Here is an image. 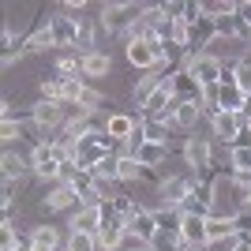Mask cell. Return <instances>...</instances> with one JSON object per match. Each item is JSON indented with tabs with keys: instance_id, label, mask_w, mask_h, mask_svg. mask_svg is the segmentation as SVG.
Listing matches in <instances>:
<instances>
[{
	"instance_id": "14",
	"label": "cell",
	"mask_w": 251,
	"mask_h": 251,
	"mask_svg": "<svg viewBox=\"0 0 251 251\" xmlns=\"http://www.w3.org/2000/svg\"><path fill=\"white\" fill-rule=\"evenodd\" d=\"M180 210H184V214H202V218L210 214V180L206 176H199V184L191 188V195L184 199Z\"/></svg>"
},
{
	"instance_id": "3",
	"label": "cell",
	"mask_w": 251,
	"mask_h": 251,
	"mask_svg": "<svg viewBox=\"0 0 251 251\" xmlns=\"http://www.w3.org/2000/svg\"><path fill=\"white\" fill-rule=\"evenodd\" d=\"M83 202H79V191H75V184H52L49 191H45V199L38 202V210L42 214H72V210H79Z\"/></svg>"
},
{
	"instance_id": "4",
	"label": "cell",
	"mask_w": 251,
	"mask_h": 251,
	"mask_svg": "<svg viewBox=\"0 0 251 251\" xmlns=\"http://www.w3.org/2000/svg\"><path fill=\"white\" fill-rule=\"evenodd\" d=\"M139 124H143V113H139V109H116L113 116H105V135L120 147V143H127V139L139 131Z\"/></svg>"
},
{
	"instance_id": "1",
	"label": "cell",
	"mask_w": 251,
	"mask_h": 251,
	"mask_svg": "<svg viewBox=\"0 0 251 251\" xmlns=\"http://www.w3.org/2000/svg\"><path fill=\"white\" fill-rule=\"evenodd\" d=\"M195 184H199V176H195L191 169L165 176L161 184H157V191H154V210H157V206H184V199L191 195V188H195Z\"/></svg>"
},
{
	"instance_id": "20",
	"label": "cell",
	"mask_w": 251,
	"mask_h": 251,
	"mask_svg": "<svg viewBox=\"0 0 251 251\" xmlns=\"http://www.w3.org/2000/svg\"><path fill=\"white\" fill-rule=\"evenodd\" d=\"M248 98L236 90V86H221V113H244Z\"/></svg>"
},
{
	"instance_id": "15",
	"label": "cell",
	"mask_w": 251,
	"mask_h": 251,
	"mask_svg": "<svg viewBox=\"0 0 251 251\" xmlns=\"http://www.w3.org/2000/svg\"><path fill=\"white\" fill-rule=\"evenodd\" d=\"M52 72H56V75H68V79L83 75V52H79V49L56 52V56H52Z\"/></svg>"
},
{
	"instance_id": "6",
	"label": "cell",
	"mask_w": 251,
	"mask_h": 251,
	"mask_svg": "<svg viewBox=\"0 0 251 251\" xmlns=\"http://www.w3.org/2000/svg\"><path fill=\"white\" fill-rule=\"evenodd\" d=\"M0 176H4V180H15V184H26V180H34L30 150H19V147L4 150V154H0Z\"/></svg>"
},
{
	"instance_id": "18",
	"label": "cell",
	"mask_w": 251,
	"mask_h": 251,
	"mask_svg": "<svg viewBox=\"0 0 251 251\" xmlns=\"http://www.w3.org/2000/svg\"><path fill=\"white\" fill-rule=\"evenodd\" d=\"M150 251H191V248L180 240V232H165V229H157V236L150 240Z\"/></svg>"
},
{
	"instance_id": "16",
	"label": "cell",
	"mask_w": 251,
	"mask_h": 251,
	"mask_svg": "<svg viewBox=\"0 0 251 251\" xmlns=\"http://www.w3.org/2000/svg\"><path fill=\"white\" fill-rule=\"evenodd\" d=\"M127 229L139 232L143 240H154V236H157V218H154V210H147V206L135 210V214L127 218Z\"/></svg>"
},
{
	"instance_id": "2",
	"label": "cell",
	"mask_w": 251,
	"mask_h": 251,
	"mask_svg": "<svg viewBox=\"0 0 251 251\" xmlns=\"http://www.w3.org/2000/svg\"><path fill=\"white\" fill-rule=\"evenodd\" d=\"M45 23H49V34H52V45H56V52H64V49H79L83 19H72V15H64V11L56 8L52 15H45Z\"/></svg>"
},
{
	"instance_id": "22",
	"label": "cell",
	"mask_w": 251,
	"mask_h": 251,
	"mask_svg": "<svg viewBox=\"0 0 251 251\" xmlns=\"http://www.w3.org/2000/svg\"><path fill=\"white\" fill-rule=\"evenodd\" d=\"M116 251H150V240H143L139 232L127 229L124 236H120V244H116Z\"/></svg>"
},
{
	"instance_id": "8",
	"label": "cell",
	"mask_w": 251,
	"mask_h": 251,
	"mask_svg": "<svg viewBox=\"0 0 251 251\" xmlns=\"http://www.w3.org/2000/svg\"><path fill=\"white\" fill-rule=\"evenodd\" d=\"M64 240H68V229H60V225H49V221H34L30 232H26V244H30V248L64 251Z\"/></svg>"
},
{
	"instance_id": "25",
	"label": "cell",
	"mask_w": 251,
	"mask_h": 251,
	"mask_svg": "<svg viewBox=\"0 0 251 251\" xmlns=\"http://www.w3.org/2000/svg\"><path fill=\"white\" fill-rule=\"evenodd\" d=\"M244 120L251 124V98H248V105H244Z\"/></svg>"
},
{
	"instance_id": "21",
	"label": "cell",
	"mask_w": 251,
	"mask_h": 251,
	"mask_svg": "<svg viewBox=\"0 0 251 251\" xmlns=\"http://www.w3.org/2000/svg\"><path fill=\"white\" fill-rule=\"evenodd\" d=\"M229 173H251V147H229Z\"/></svg>"
},
{
	"instance_id": "12",
	"label": "cell",
	"mask_w": 251,
	"mask_h": 251,
	"mask_svg": "<svg viewBox=\"0 0 251 251\" xmlns=\"http://www.w3.org/2000/svg\"><path fill=\"white\" fill-rule=\"evenodd\" d=\"M161 79H165V75L157 72H143V75H135V83H131V94H127V101L135 105V109H143V105L150 101V94H154L157 86H161Z\"/></svg>"
},
{
	"instance_id": "13",
	"label": "cell",
	"mask_w": 251,
	"mask_h": 251,
	"mask_svg": "<svg viewBox=\"0 0 251 251\" xmlns=\"http://www.w3.org/2000/svg\"><path fill=\"white\" fill-rule=\"evenodd\" d=\"M143 135H147V143L173 147L176 131H173V120H169V116H147V120H143Z\"/></svg>"
},
{
	"instance_id": "9",
	"label": "cell",
	"mask_w": 251,
	"mask_h": 251,
	"mask_svg": "<svg viewBox=\"0 0 251 251\" xmlns=\"http://www.w3.org/2000/svg\"><path fill=\"white\" fill-rule=\"evenodd\" d=\"M83 79L90 86H101L113 79V52H83Z\"/></svg>"
},
{
	"instance_id": "17",
	"label": "cell",
	"mask_w": 251,
	"mask_h": 251,
	"mask_svg": "<svg viewBox=\"0 0 251 251\" xmlns=\"http://www.w3.org/2000/svg\"><path fill=\"white\" fill-rule=\"evenodd\" d=\"M206 232H210V240H218V236H236V232H240V218L206 214Z\"/></svg>"
},
{
	"instance_id": "19",
	"label": "cell",
	"mask_w": 251,
	"mask_h": 251,
	"mask_svg": "<svg viewBox=\"0 0 251 251\" xmlns=\"http://www.w3.org/2000/svg\"><path fill=\"white\" fill-rule=\"evenodd\" d=\"M64 251H101V248H98V236H94V232H72V229H68Z\"/></svg>"
},
{
	"instance_id": "26",
	"label": "cell",
	"mask_w": 251,
	"mask_h": 251,
	"mask_svg": "<svg viewBox=\"0 0 251 251\" xmlns=\"http://www.w3.org/2000/svg\"><path fill=\"white\" fill-rule=\"evenodd\" d=\"M248 240H251V232H248Z\"/></svg>"
},
{
	"instance_id": "24",
	"label": "cell",
	"mask_w": 251,
	"mask_h": 251,
	"mask_svg": "<svg viewBox=\"0 0 251 251\" xmlns=\"http://www.w3.org/2000/svg\"><path fill=\"white\" fill-rule=\"evenodd\" d=\"M236 90H240L244 98H251V56L236 68Z\"/></svg>"
},
{
	"instance_id": "5",
	"label": "cell",
	"mask_w": 251,
	"mask_h": 251,
	"mask_svg": "<svg viewBox=\"0 0 251 251\" xmlns=\"http://www.w3.org/2000/svg\"><path fill=\"white\" fill-rule=\"evenodd\" d=\"M180 72H188L195 83L206 90V86H221V60H214L210 52H199V56H188Z\"/></svg>"
},
{
	"instance_id": "7",
	"label": "cell",
	"mask_w": 251,
	"mask_h": 251,
	"mask_svg": "<svg viewBox=\"0 0 251 251\" xmlns=\"http://www.w3.org/2000/svg\"><path fill=\"white\" fill-rule=\"evenodd\" d=\"M244 113H218L214 120H210V139L218 143V147H232L236 139H240V131H244Z\"/></svg>"
},
{
	"instance_id": "10",
	"label": "cell",
	"mask_w": 251,
	"mask_h": 251,
	"mask_svg": "<svg viewBox=\"0 0 251 251\" xmlns=\"http://www.w3.org/2000/svg\"><path fill=\"white\" fill-rule=\"evenodd\" d=\"M180 240L188 244L191 251H202V244L210 240L206 218H202V214H184V221H180Z\"/></svg>"
},
{
	"instance_id": "11",
	"label": "cell",
	"mask_w": 251,
	"mask_h": 251,
	"mask_svg": "<svg viewBox=\"0 0 251 251\" xmlns=\"http://www.w3.org/2000/svg\"><path fill=\"white\" fill-rule=\"evenodd\" d=\"M64 229H72V232H101V206H79L68 214V225Z\"/></svg>"
},
{
	"instance_id": "23",
	"label": "cell",
	"mask_w": 251,
	"mask_h": 251,
	"mask_svg": "<svg viewBox=\"0 0 251 251\" xmlns=\"http://www.w3.org/2000/svg\"><path fill=\"white\" fill-rule=\"evenodd\" d=\"M244 244V236L236 232V236H218V240H206L202 244V251H236Z\"/></svg>"
}]
</instances>
